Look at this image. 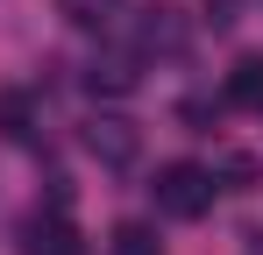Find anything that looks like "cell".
Here are the masks:
<instances>
[{
	"label": "cell",
	"instance_id": "1",
	"mask_svg": "<svg viewBox=\"0 0 263 255\" xmlns=\"http://www.w3.org/2000/svg\"><path fill=\"white\" fill-rule=\"evenodd\" d=\"M149 192H157V213L164 220H199V213L214 206V170L206 163H164Z\"/></svg>",
	"mask_w": 263,
	"mask_h": 255
},
{
	"label": "cell",
	"instance_id": "2",
	"mask_svg": "<svg viewBox=\"0 0 263 255\" xmlns=\"http://www.w3.org/2000/svg\"><path fill=\"white\" fill-rule=\"evenodd\" d=\"M22 255H86V241H79V227H71L64 213L50 206V213H36V220L22 227Z\"/></svg>",
	"mask_w": 263,
	"mask_h": 255
},
{
	"label": "cell",
	"instance_id": "3",
	"mask_svg": "<svg viewBox=\"0 0 263 255\" xmlns=\"http://www.w3.org/2000/svg\"><path fill=\"white\" fill-rule=\"evenodd\" d=\"M135 142H142V135H135V121H121V114H100V121L86 128V149L92 156H100V163H135Z\"/></svg>",
	"mask_w": 263,
	"mask_h": 255
},
{
	"label": "cell",
	"instance_id": "4",
	"mask_svg": "<svg viewBox=\"0 0 263 255\" xmlns=\"http://www.w3.org/2000/svg\"><path fill=\"white\" fill-rule=\"evenodd\" d=\"M135 78H142V71H135V57H128V50H107V57H92V71H86V85H92V92H107V99H128V92H135Z\"/></svg>",
	"mask_w": 263,
	"mask_h": 255
},
{
	"label": "cell",
	"instance_id": "5",
	"mask_svg": "<svg viewBox=\"0 0 263 255\" xmlns=\"http://www.w3.org/2000/svg\"><path fill=\"white\" fill-rule=\"evenodd\" d=\"M228 107H263V57H235V71H228Z\"/></svg>",
	"mask_w": 263,
	"mask_h": 255
},
{
	"label": "cell",
	"instance_id": "6",
	"mask_svg": "<svg viewBox=\"0 0 263 255\" xmlns=\"http://www.w3.org/2000/svg\"><path fill=\"white\" fill-rule=\"evenodd\" d=\"M0 135H7V142H36V107H29V92H7V99H0Z\"/></svg>",
	"mask_w": 263,
	"mask_h": 255
},
{
	"label": "cell",
	"instance_id": "7",
	"mask_svg": "<svg viewBox=\"0 0 263 255\" xmlns=\"http://www.w3.org/2000/svg\"><path fill=\"white\" fill-rule=\"evenodd\" d=\"M57 14H64L71 29H107V22L121 14V0H57Z\"/></svg>",
	"mask_w": 263,
	"mask_h": 255
},
{
	"label": "cell",
	"instance_id": "8",
	"mask_svg": "<svg viewBox=\"0 0 263 255\" xmlns=\"http://www.w3.org/2000/svg\"><path fill=\"white\" fill-rule=\"evenodd\" d=\"M185 29H178V7H149V22H142V50H178Z\"/></svg>",
	"mask_w": 263,
	"mask_h": 255
},
{
	"label": "cell",
	"instance_id": "9",
	"mask_svg": "<svg viewBox=\"0 0 263 255\" xmlns=\"http://www.w3.org/2000/svg\"><path fill=\"white\" fill-rule=\"evenodd\" d=\"M107 255H164V241H157L142 220H128V227H114V234H107Z\"/></svg>",
	"mask_w": 263,
	"mask_h": 255
}]
</instances>
